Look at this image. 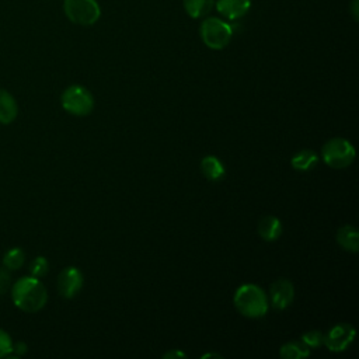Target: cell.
I'll use <instances>...</instances> for the list:
<instances>
[{
  "mask_svg": "<svg viewBox=\"0 0 359 359\" xmlns=\"http://www.w3.org/2000/svg\"><path fill=\"white\" fill-rule=\"evenodd\" d=\"M234 306L245 317L259 318L268 311V297L265 292L252 283L241 285L234 293Z\"/></svg>",
  "mask_w": 359,
  "mask_h": 359,
  "instance_id": "7a4b0ae2",
  "label": "cell"
},
{
  "mask_svg": "<svg viewBox=\"0 0 359 359\" xmlns=\"http://www.w3.org/2000/svg\"><path fill=\"white\" fill-rule=\"evenodd\" d=\"M201 168L205 177L210 181H219L224 175V165L215 156H206L201 161Z\"/></svg>",
  "mask_w": 359,
  "mask_h": 359,
  "instance_id": "5bb4252c",
  "label": "cell"
},
{
  "mask_svg": "<svg viewBox=\"0 0 359 359\" xmlns=\"http://www.w3.org/2000/svg\"><path fill=\"white\" fill-rule=\"evenodd\" d=\"M215 6L223 17L238 20L250 10L251 0H215Z\"/></svg>",
  "mask_w": 359,
  "mask_h": 359,
  "instance_id": "30bf717a",
  "label": "cell"
},
{
  "mask_svg": "<svg viewBox=\"0 0 359 359\" xmlns=\"http://www.w3.org/2000/svg\"><path fill=\"white\" fill-rule=\"evenodd\" d=\"M321 157L331 168H345L355 160V147L344 137H332L323 146Z\"/></svg>",
  "mask_w": 359,
  "mask_h": 359,
  "instance_id": "277c9868",
  "label": "cell"
},
{
  "mask_svg": "<svg viewBox=\"0 0 359 359\" xmlns=\"http://www.w3.org/2000/svg\"><path fill=\"white\" fill-rule=\"evenodd\" d=\"M355 335L356 330L351 324H337L325 332L323 344L331 352H342L353 342Z\"/></svg>",
  "mask_w": 359,
  "mask_h": 359,
  "instance_id": "52a82bcc",
  "label": "cell"
},
{
  "mask_svg": "<svg viewBox=\"0 0 359 359\" xmlns=\"http://www.w3.org/2000/svg\"><path fill=\"white\" fill-rule=\"evenodd\" d=\"M10 285H11V276L8 269L0 268V296L8 290Z\"/></svg>",
  "mask_w": 359,
  "mask_h": 359,
  "instance_id": "7402d4cb",
  "label": "cell"
},
{
  "mask_svg": "<svg viewBox=\"0 0 359 359\" xmlns=\"http://www.w3.org/2000/svg\"><path fill=\"white\" fill-rule=\"evenodd\" d=\"M358 3H359V0H353L352 1V15H353L355 20H358V15H359V13H358Z\"/></svg>",
  "mask_w": 359,
  "mask_h": 359,
  "instance_id": "d4e9b609",
  "label": "cell"
},
{
  "mask_svg": "<svg viewBox=\"0 0 359 359\" xmlns=\"http://www.w3.org/2000/svg\"><path fill=\"white\" fill-rule=\"evenodd\" d=\"M203 43L215 50L226 48L233 36V27L219 17H206L199 27Z\"/></svg>",
  "mask_w": 359,
  "mask_h": 359,
  "instance_id": "3957f363",
  "label": "cell"
},
{
  "mask_svg": "<svg viewBox=\"0 0 359 359\" xmlns=\"http://www.w3.org/2000/svg\"><path fill=\"white\" fill-rule=\"evenodd\" d=\"M25 261V254L21 248L18 247H14L11 250H8L4 257H3V265L6 269L8 271H15V269H20L22 266Z\"/></svg>",
  "mask_w": 359,
  "mask_h": 359,
  "instance_id": "ac0fdd59",
  "label": "cell"
},
{
  "mask_svg": "<svg viewBox=\"0 0 359 359\" xmlns=\"http://www.w3.org/2000/svg\"><path fill=\"white\" fill-rule=\"evenodd\" d=\"M337 241L344 250H346L349 252H358V250H359V231H358V229L351 226V224L342 226L337 231Z\"/></svg>",
  "mask_w": 359,
  "mask_h": 359,
  "instance_id": "4fadbf2b",
  "label": "cell"
},
{
  "mask_svg": "<svg viewBox=\"0 0 359 359\" xmlns=\"http://www.w3.org/2000/svg\"><path fill=\"white\" fill-rule=\"evenodd\" d=\"M11 297L14 304L22 311L35 313L41 310L48 300L46 287L35 276H22L11 287Z\"/></svg>",
  "mask_w": 359,
  "mask_h": 359,
  "instance_id": "6da1fadb",
  "label": "cell"
},
{
  "mask_svg": "<svg viewBox=\"0 0 359 359\" xmlns=\"http://www.w3.org/2000/svg\"><path fill=\"white\" fill-rule=\"evenodd\" d=\"M63 10L66 17L79 25H93L101 17L97 0H65Z\"/></svg>",
  "mask_w": 359,
  "mask_h": 359,
  "instance_id": "8992f818",
  "label": "cell"
},
{
  "mask_svg": "<svg viewBox=\"0 0 359 359\" xmlns=\"http://www.w3.org/2000/svg\"><path fill=\"white\" fill-rule=\"evenodd\" d=\"M279 355L285 359H302L310 355V348L306 346L303 342H287L282 345Z\"/></svg>",
  "mask_w": 359,
  "mask_h": 359,
  "instance_id": "e0dca14e",
  "label": "cell"
},
{
  "mask_svg": "<svg viewBox=\"0 0 359 359\" xmlns=\"http://www.w3.org/2000/svg\"><path fill=\"white\" fill-rule=\"evenodd\" d=\"M323 339H324V334L320 332V331H307L302 335V342L309 346L310 349L311 348H318L320 345H323Z\"/></svg>",
  "mask_w": 359,
  "mask_h": 359,
  "instance_id": "ffe728a7",
  "label": "cell"
},
{
  "mask_svg": "<svg viewBox=\"0 0 359 359\" xmlns=\"http://www.w3.org/2000/svg\"><path fill=\"white\" fill-rule=\"evenodd\" d=\"M318 163V157L317 154L313 151V150H309V149H304V150H300L297 151L292 160H290V164L294 170L297 171H309L311 170L316 164Z\"/></svg>",
  "mask_w": 359,
  "mask_h": 359,
  "instance_id": "9a60e30c",
  "label": "cell"
},
{
  "mask_svg": "<svg viewBox=\"0 0 359 359\" xmlns=\"http://www.w3.org/2000/svg\"><path fill=\"white\" fill-rule=\"evenodd\" d=\"M187 14L192 18H201L209 14L215 6V0H182Z\"/></svg>",
  "mask_w": 359,
  "mask_h": 359,
  "instance_id": "2e32d148",
  "label": "cell"
},
{
  "mask_svg": "<svg viewBox=\"0 0 359 359\" xmlns=\"http://www.w3.org/2000/svg\"><path fill=\"white\" fill-rule=\"evenodd\" d=\"M27 351H28V346H27V344H25V342L18 341V342L13 344V351H11V352H14L17 358H18V356H21V355H24Z\"/></svg>",
  "mask_w": 359,
  "mask_h": 359,
  "instance_id": "603a6c76",
  "label": "cell"
},
{
  "mask_svg": "<svg viewBox=\"0 0 359 359\" xmlns=\"http://www.w3.org/2000/svg\"><path fill=\"white\" fill-rule=\"evenodd\" d=\"M18 114V105L15 98L6 90L0 88V123H11Z\"/></svg>",
  "mask_w": 359,
  "mask_h": 359,
  "instance_id": "7c38bea8",
  "label": "cell"
},
{
  "mask_svg": "<svg viewBox=\"0 0 359 359\" xmlns=\"http://www.w3.org/2000/svg\"><path fill=\"white\" fill-rule=\"evenodd\" d=\"M258 234L265 241H275L282 234V223L275 216H265L258 223Z\"/></svg>",
  "mask_w": 359,
  "mask_h": 359,
  "instance_id": "8fae6325",
  "label": "cell"
},
{
  "mask_svg": "<svg viewBox=\"0 0 359 359\" xmlns=\"http://www.w3.org/2000/svg\"><path fill=\"white\" fill-rule=\"evenodd\" d=\"M62 107L72 115L84 116L93 111L94 98L91 93L79 84L67 87L62 94Z\"/></svg>",
  "mask_w": 359,
  "mask_h": 359,
  "instance_id": "5b68a950",
  "label": "cell"
},
{
  "mask_svg": "<svg viewBox=\"0 0 359 359\" xmlns=\"http://www.w3.org/2000/svg\"><path fill=\"white\" fill-rule=\"evenodd\" d=\"M163 358L164 359H172V358H185V353H182L181 351H175V349H172V351H168V352H165L164 355H163Z\"/></svg>",
  "mask_w": 359,
  "mask_h": 359,
  "instance_id": "cb8c5ba5",
  "label": "cell"
},
{
  "mask_svg": "<svg viewBox=\"0 0 359 359\" xmlns=\"http://www.w3.org/2000/svg\"><path fill=\"white\" fill-rule=\"evenodd\" d=\"M271 306L275 310H285L289 307L294 297V287L287 279H278L271 285L269 290Z\"/></svg>",
  "mask_w": 359,
  "mask_h": 359,
  "instance_id": "9c48e42d",
  "label": "cell"
},
{
  "mask_svg": "<svg viewBox=\"0 0 359 359\" xmlns=\"http://www.w3.org/2000/svg\"><path fill=\"white\" fill-rule=\"evenodd\" d=\"M11 351H13L11 337L8 335V332L0 328V359L11 355Z\"/></svg>",
  "mask_w": 359,
  "mask_h": 359,
  "instance_id": "44dd1931",
  "label": "cell"
},
{
  "mask_svg": "<svg viewBox=\"0 0 359 359\" xmlns=\"http://www.w3.org/2000/svg\"><path fill=\"white\" fill-rule=\"evenodd\" d=\"M81 286H83V275L76 266H67L59 273L57 289L63 297L66 299L74 297L81 290Z\"/></svg>",
  "mask_w": 359,
  "mask_h": 359,
  "instance_id": "ba28073f",
  "label": "cell"
},
{
  "mask_svg": "<svg viewBox=\"0 0 359 359\" xmlns=\"http://www.w3.org/2000/svg\"><path fill=\"white\" fill-rule=\"evenodd\" d=\"M49 269V264L46 261L45 257H36L29 262V273L31 276L35 278H42L43 275L48 273Z\"/></svg>",
  "mask_w": 359,
  "mask_h": 359,
  "instance_id": "d6986e66",
  "label": "cell"
}]
</instances>
